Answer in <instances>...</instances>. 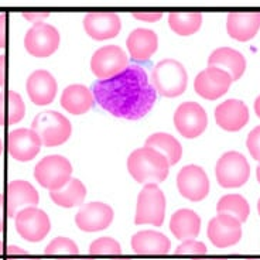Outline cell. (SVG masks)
<instances>
[{
  "mask_svg": "<svg viewBox=\"0 0 260 260\" xmlns=\"http://www.w3.org/2000/svg\"><path fill=\"white\" fill-rule=\"evenodd\" d=\"M215 174L223 188H238L246 184L250 177V166L239 151H226L216 162Z\"/></svg>",
  "mask_w": 260,
  "mask_h": 260,
  "instance_id": "7",
  "label": "cell"
},
{
  "mask_svg": "<svg viewBox=\"0 0 260 260\" xmlns=\"http://www.w3.org/2000/svg\"><path fill=\"white\" fill-rule=\"evenodd\" d=\"M122 252V246L117 241L113 238H99L96 241H93L89 246V253L96 254V256H102V254H111V256H116L120 254Z\"/></svg>",
  "mask_w": 260,
  "mask_h": 260,
  "instance_id": "32",
  "label": "cell"
},
{
  "mask_svg": "<svg viewBox=\"0 0 260 260\" xmlns=\"http://www.w3.org/2000/svg\"><path fill=\"white\" fill-rule=\"evenodd\" d=\"M10 260H41V259H37V257H27V256H24L23 259H19V257H12Z\"/></svg>",
  "mask_w": 260,
  "mask_h": 260,
  "instance_id": "44",
  "label": "cell"
},
{
  "mask_svg": "<svg viewBox=\"0 0 260 260\" xmlns=\"http://www.w3.org/2000/svg\"><path fill=\"white\" fill-rule=\"evenodd\" d=\"M64 260H92V259H86V257H85V259H64Z\"/></svg>",
  "mask_w": 260,
  "mask_h": 260,
  "instance_id": "49",
  "label": "cell"
},
{
  "mask_svg": "<svg viewBox=\"0 0 260 260\" xmlns=\"http://www.w3.org/2000/svg\"><path fill=\"white\" fill-rule=\"evenodd\" d=\"M96 104L116 117L129 120L142 119L157 101V92L142 67L127 65L123 71L92 86Z\"/></svg>",
  "mask_w": 260,
  "mask_h": 260,
  "instance_id": "1",
  "label": "cell"
},
{
  "mask_svg": "<svg viewBox=\"0 0 260 260\" xmlns=\"http://www.w3.org/2000/svg\"><path fill=\"white\" fill-rule=\"evenodd\" d=\"M7 253L10 256H27V252L24 249H21L19 246H13V245L7 247Z\"/></svg>",
  "mask_w": 260,
  "mask_h": 260,
  "instance_id": "40",
  "label": "cell"
},
{
  "mask_svg": "<svg viewBox=\"0 0 260 260\" xmlns=\"http://www.w3.org/2000/svg\"><path fill=\"white\" fill-rule=\"evenodd\" d=\"M174 126L185 139L201 136L208 126L207 112L197 102H184L174 112Z\"/></svg>",
  "mask_w": 260,
  "mask_h": 260,
  "instance_id": "8",
  "label": "cell"
},
{
  "mask_svg": "<svg viewBox=\"0 0 260 260\" xmlns=\"http://www.w3.org/2000/svg\"><path fill=\"white\" fill-rule=\"evenodd\" d=\"M26 115V106L23 98L16 91H9L7 93V120L9 123H19Z\"/></svg>",
  "mask_w": 260,
  "mask_h": 260,
  "instance_id": "31",
  "label": "cell"
},
{
  "mask_svg": "<svg viewBox=\"0 0 260 260\" xmlns=\"http://www.w3.org/2000/svg\"><path fill=\"white\" fill-rule=\"evenodd\" d=\"M207 252H208V250H207L205 243L194 241V239L184 241L181 245L176 249V254H205Z\"/></svg>",
  "mask_w": 260,
  "mask_h": 260,
  "instance_id": "34",
  "label": "cell"
},
{
  "mask_svg": "<svg viewBox=\"0 0 260 260\" xmlns=\"http://www.w3.org/2000/svg\"><path fill=\"white\" fill-rule=\"evenodd\" d=\"M50 197L58 207L74 208V207L82 205V202L85 201L86 187L78 178H71L61 189L50 191Z\"/></svg>",
  "mask_w": 260,
  "mask_h": 260,
  "instance_id": "28",
  "label": "cell"
},
{
  "mask_svg": "<svg viewBox=\"0 0 260 260\" xmlns=\"http://www.w3.org/2000/svg\"><path fill=\"white\" fill-rule=\"evenodd\" d=\"M194 260H226L223 257H209V259H194Z\"/></svg>",
  "mask_w": 260,
  "mask_h": 260,
  "instance_id": "45",
  "label": "cell"
},
{
  "mask_svg": "<svg viewBox=\"0 0 260 260\" xmlns=\"http://www.w3.org/2000/svg\"><path fill=\"white\" fill-rule=\"evenodd\" d=\"M39 192L31 184L24 180H16L7 185V215L16 218L23 209L39 205Z\"/></svg>",
  "mask_w": 260,
  "mask_h": 260,
  "instance_id": "20",
  "label": "cell"
},
{
  "mask_svg": "<svg viewBox=\"0 0 260 260\" xmlns=\"http://www.w3.org/2000/svg\"><path fill=\"white\" fill-rule=\"evenodd\" d=\"M127 55L119 46H105L93 52L91 58L92 74L101 79H108L127 68Z\"/></svg>",
  "mask_w": 260,
  "mask_h": 260,
  "instance_id": "11",
  "label": "cell"
},
{
  "mask_svg": "<svg viewBox=\"0 0 260 260\" xmlns=\"http://www.w3.org/2000/svg\"><path fill=\"white\" fill-rule=\"evenodd\" d=\"M34 177L41 187L57 191L72 178V166L65 157L52 154L40 160L34 169Z\"/></svg>",
  "mask_w": 260,
  "mask_h": 260,
  "instance_id": "6",
  "label": "cell"
},
{
  "mask_svg": "<svg viewBox=\"0 0 260 260\" xmlns=\"http://www.w3.org/2000/svg\"><path fill=\"white\" fill-rule=\"evenodd\" d=\"M127 170L140 184H158L169 177L170 162L157 150L144 146L130 153Z\"/></svg>",
  "mask_w": 260,
  "mask_h": 260,
  "instance_id": "2",
  "label": "cell"
},
{
  "mask_svg": "<svg viewBox=\"0 0 260 260\" xmlns=\"http://www.w3.org/2000/svg\"><path fill=\"white\" fill-rule=\"evenodd\" d=\"M133 17L142 21H147V23H154L161 19L162 14L160 12H135Z\"/></svg>",
  "mask_w": 260,
  "mask_h": 260,
  "instance_id": "36",
  "label": "cell"
},
{
  "mask_svg": "<svg viewBox=\"0 0 260 260\" xmlns=\"http://www.w3.org/2000/svg\"><path fill=\"white\" fill-rule=\"evenodd\" d=\"M59 32L51 24L36 23L24 36V47L32 57L46 58L57 51L59 46Z\"/></svg>",
  "mask_w": 260,
  "mask_h": 260,
  "instance_id": "9",
  "label": "cell"
},
{
  "mask_svg": "<svg viewBox=\"0 0 260 260\" xmlns=\"http://www.w3.org/2000/svg\"><path fill=\"white\" fill-rule=\"evenodd\" d=\"M14 219H16L17 234L23 239L32 243L43 241L51 229V222L48 215L37 207H30L20 211Z\"/></svg>",
  "mask_w": 260,
  "mask_h": 260,
  "instance_id": "10",
  "label": "cell"
},
{
  "mask_svg": "<svg viewBox=\"0 0 260 260\" xmlns=\"http://www.w3.org/2000/svg\"><path fill=\"white\" fill-rule=\"evenodd\" d=\"M146 147L157 150L162 156L169 160L170 166H176L182 157V146L176 137L171 136L170 133L158 132L153 133L146 140Z\"/></svg>",
  "mask_w": 260,
  "mask_h": 260,
  "instance_id": "27",
  "label": "cell"
},
{
  "mask_svg": "<svg viewBox=\"0 0 260 260\" xmlns=\"http://www.w3.org/2000/svg\"><path fill=\"white\" fill-rule=\"evenodd\" d=\"M5 85V55H0V86Z\"/></svg>",
  "mask_w": 260,
  "mask_h": 260,
  "instance_id": "41",
  "label": "cell"
},
{
  "mask_svg": "<svg viewBox=\"0 0 260 260\" xmlns=\"http://www.w3.org/2000/svg\"><path fill=\"white\" fill-rule=\"evenodd\" d=\"M246 146L250 151V156L253 157L256 161L260 162V124L250 130L247 136Z\"/></svg>",
  "mask_w": 260,
  "mask_h": 260,
  "instance_id": "35",
  "label": "cell"
},
{
  "mask_svg": "<svg viewBox=\"0 0 260 260\" xmlns=\"http://www.w3.org/2000/svg\"><path fill=\"white\" fill-rule=\"evenodd\" d=\"M151 81L157 93L166 98H176L187 89L188 74L180 61L164 58L154 67Z\"/></svg>",
  "mask_w": 260,
  "mask_h": 260,
  "instance_id": "3",
  "label": "cell"
},
{
  "mask_svg": "<svg viewBox=\"0 0 260 260\" xmlns=\"http://www.w3.org/2000/svg\"><path fill=\"white\" fill-rule=\"evenodd\" d=\"M31 130L39 135L46 147H55L64 144L71 137L72 126L68 117L59 112L46 111L34 117Z\"/></svg>",
  "mask_w": 260,
  "mask_h": 260,
  "instance_id": "4",
  "label": "cell"
},
{
  "mask_svg": "<svg viewBox=\"0 0 260 260\" xmlns=\"http://www.w3.org/2000/svg\"><path fill=\"white\" fill-rule=\"evenodd\" d=\"M23 17L28 21H31L32 24L36 23H41V20H44L48 17V13L47 12H43V13H30V12H26L23 13Z\"/></svg>",
  "mask_w": 260,
  "mask_h": 260,
  "instance_id": "37",
  "label": "cell"
},
{
  "mask_svg": "<svg viewBox=\"0 0 260 260\" xmlns=\"http://www.w3.org/2000/svg\"><path fill=\"white\" fill-rule=\"evenodd\" d=\"M113 216L111 205L98 201L89 202L81 207L75 216V223L84 232H99L111 225Z\"/></svg>",
  "mask_w": 260,
  "mask_h": 260,
  "instance_id": "15",
  "label": "cell"
},
{
  "mask_svg": "<svg viewBox=\"0 0 260 260\" xmlns=\"http://www.w3.org/2000/svg\"><path fill=\"white\" fill-rule=\"evenodd\" d=\"M6 95L0 92V126L5 124V119H6Z\"/></svg>",
  "mask_w": 260,
  "mask_h": 260,
  "instance_id": "39",
  "label": "cell"
},
{
  "mask_svg": "<svg viewBox=\"0 0 260 260\" xmlns=\"http://www.w3.org/2000/svg\"><path fill=\"white\" fill-rule=\"evenodd\" d=\"M247 260H260V259H247Z\"/></svg>",
  "mask_w": 260,
  "mask_h": 260,
  "instance_id": "52",
  "label": "cell"
},
{
  "mask_svg": "<svg viewBox=\"0 0 260 260\" xmlns=\"http://www.w3.org/2000/svg\"><path fill=\"white\" fill-rule=\"evenodd\" d=\"M116 260H129V259H126V257H124V259H116Z\"/></svg>",
  "mask_w": 260,
  "mask_h": 260,
  "instance_id": "51",
  "label": "cell"
},
{
  "mask_svg": "<svg viewBox=\"0 0 260 260\" xmlns=\"http://www.w3.org/2000/svg\"><path fill=\"white\" fill-rule=\"evenodd\" d=\"M166 216V195L157 184H146L139 192L135 223L161 226Z\"/></svg>",
  "mask_w": 260,
  "mask_h": 260,
  "instance_id": "5",
  "label": "cell"
},
{
  "mask_svg": "<svg viewBox=\"0 0 260 260\" xmlns=\"http://www.w3.org/2000/svg\"><path fill=\"white\" fill-rule=\"evenodd\" d=\"M216 212L222 215L234 216L235 219L243 223L250 214V207L247 201L239 194L223 195L216 204Z\"/></svg>",
  "mask_w": 260,
  "mask_h": 260,
  "instance_id": "30",
  "label": "cell"
},
{
  "mask_svg": "<svg viewBox=\"0 0 260 260\" xmlns=\"http://www.w3.org/2000/svg\"><path fill=\"white\" fill-rule=\"evenodd\" d=\"M2 151H3V144H2V140H0V154H2Z\"/></svg>",
  "mask_w": 260,
  "mask_h": 260,
  "instance_id": "48",
  "label": "cell"
},
{
  "mask_svg": "<svg viewBox=\"0 0 260 260\" xmlns=\"http://www.w3.org/2000/svg\"><path fill=\"white\" fill-rule=\"evenodd\" d=\"M132 249L139 254H167L171 249V242L161 232L147 229L133 235Z\"/></svg>",
  "mask_w": 260,
  "mask_h": 260,
  "instance_id": "26",
  "label": "cell"
},
{
  "mask_svg": "<svg viewBox=\"0 0 260 260\" xmlns=\"http://www.w3.org/2000/svg\"><path fill=\"white\" fill-rule=\"evenodd\" d=\"M257 208H259V214H260V200H259V202H257Z\"/></svg>",
  "mask_w": 260,
  "mask_h": 260,
  "instance_id": "50",
  "label": "cell"
},
{
  "mask_svg": "<svg viewBox=\"0 0 260 260\" xmlns=\"http://www.w3.org/2000/svg\"><path fill=\"white\" fill-rule=\"evenodd\" d=\"M232 82L234 81L226 71L221 68L208 67L195 77L194 89L204 99L215 101L226 93Z\"/></svg>",
  "mask_w": 260,
  "mask_h": 260,
  "instance_id": "13",
  "label": "cell"
},
{
  "mask_svg": "<svg viewBox=\"0 0 260 260\" xmlns=\"http://www.w3.org/2000/svg\"><path fill=\"white\" fill-rule=\"evenodd\" d=\"M209 241L219 249L234 246L242 239V223L234 216L218 214L208 223Z\"/></svg>",
  "mask_w": 260,
  "mask_h": 260,
  "instance_id": "14",
  "label": "cell"
},
{
  "mask_svg": "<svg viewBox=\"0 0 260 260\" xmlns=\"http://www.w3.org/2000/svg\"><path fill=\"white\" fill-rule=\"evenodd\" d=\"M93 105V93L82 84H72L67 86L61 95V106L71 115H84Z\"/></svg>",
  "mask_w": 260,
  "mask_h": 260,
  "instance_id": "24",
  "label": "cell"
},
{
  "mask_svg": "<svg viewBox=\"0 0 260 260\" xmlns=\"http://www.w3.org/2000/svg\"><path fill=\"white\" fill-rule=\"evenodd\" d=\"M226 30L229 37L236 41H249L260 30V12H234L226 17Z\"/></svg>",
  "mask_w": 260,
  "mask_h": 260,
  "instance_id": "21",
  "label": "cell"
},
{
  "mask_svg": "<svg viewBox=\"0 0 260 260\" xmlns=\"http://www.w3.org/2000/svg\"><path fill=\"white\" fill-rule=\"evenodd\" d=\"M3 205H5V198L0 194V232L3 231Z\"/></svg>",
  "mask_w": 260,
  "mask_h": 260,
  "instance_id": "42",
  "label": "cell"
},
{
  "mask_svg": "<svg viewBox=\"0 0 260 260\" xmlns=\"http://www.w3.org/2000/svg\"><path fill=\"white\" fill-rule=\"evenodd\" d=\"M126 47L130 52L132 59L137 62H146L157 51L158 37L150 28H136L130 32L126 40Z\"/></svg>",
  "mask_w": 260,
  "mask_h": 260,
  "instance_id": "23",
  "label": "cell"
},
{
  "mask_svg": "<svg viewBox=\"0 0 260 260\" xmlns=\"http://www.w3.org/2000/svg\"><path fill=\"white\" fill-rule=\"evenodd\" d=\"M169 24L176 34L181 37H188L201 28L202 14L195 12H173L169 14Z\"/></svg>",
  "mask_w": 260,
  "mask_h": 260,
  "instance_id": "29",
  "label": "cell"
},
{
  "mask_svg": "<svg viewBox=\"0 0 260 260\" xmlns=\"http://www.w3.org/2000/svg\"><path fill=\"white\" fill-rule=\"evenodd\" d=\"M177 187L180 194L189 201L198 202L209 194V178L202 167L189 164L180 170L177 176Z\"/></svg>",
  "mask_w": 260,
  "mask_h": 260,
  "instance_id": "12",
  "label": "cell"
},
{
  "mask_svg": "<svg viewBox=\"0 0 260 260\" xmlns=\"http://www.w3.org/2000/svg\"><path fill=\"white\" fill-rule=\"evenodd\" d=\"M208 67L221 68L231 75L232 81H238L246 71V58L238 50L231 47H219L211 52Z\"/></svg>",
  "mask_w": 260,
  "mask_h": 260,
  "instance_id": "22",
  "label": "cell"
},
{
  "mask_svg": "<svg viewBox=\"0 0 260 260\" xmlns=\"http://www.w3.org/2000/svg\"><path fill=\"white\" fill-rule=\"evenodd\" d=\"M257 181L260 182V166L257 167Z\"/></svg>",
  "mask_w": 260,
  "mask_h": 260,
  "instance_id": "46",
  "label": "cell"
},
{
  "mask_svg": "<svg viewBox=\"0 0 260 260\" xmlns=\"http://www.w3.org/2000/svg\"><path fill=\"white\" fill-rule=\"evenodd\" d=\"M84 28L93 40L104 41L116 37L122 30V20L119 14L112 12H92L84 17Z\"/></svg>",
  "mask_w": 260,
  "mask_h": 260,
  "instance_id": "16",
  "label": "cell"
},
{
  "mask_svg": "<svg viewBox=\"0 0 260 260\" xmlns=\"http://www.w3.org/2000/svg\"><path fill=\"white\" fill-rule=\"evenodd\" d=\"M254 112H256V115L260 117V95L257 96V99L254 101Z\"/></svg>",
  "mask_w": 260,
  "mask_h": 260,
  "instance_id": "43",
  "label": "cell"
},
{
  "mask_svg": "<svg viewBox=\"0 0 260 260\" xmlns=\"http://www.w3.org/2000/svg\"><path fill=\"white\" fill-rule=\"evenodd\" d=\"M57 89H58L57 81L51 75V72L46 70H36L27 78L26 91L34 105L44 106L51 104L55 99Z\"/></svg>",
  "mask_w": 260,
  "mask_h": 260,
  "instance_id": "19",
  "label": "cell"
},
{
  "mask_svg": "<svg viewBox=\"0 0 260 260\" xmlns=\"http://www.w3.org/2000/svg\"><path fill=\"white\" fill-rule=\"evenodd\" d=\"M3 253V242L0 241V254Z\"/></svg>",
  "mask_w": 260,
  "mask_h": 260,
  "instance_id": "47",
  "label": "cell"
},
{
  "mask_svg": "<svg viewBox=\"0 0 260 260\" xmlns=\"http://www.w3.org/2000/svg\"><path fill=\"white\" fill-rule=\"evenodd\" d=\"M215 120L221 129L226 132H238L249 122V109L246 104L239 99H228L216 106Z\"/></svg>",
  "mask_w": 260,
  "mask_h": 260,
  "instance_id": "18",
  "label": "cell"
},
{
  "mask_svg": "<svg viewBox=\"0 0 260 260\" xmlns=\"http://www.w3.org/2000/svg\"><path fill=\"white\" fill-rule=\"evenodd\" d=\"M6 14H0V48H3L6 44Z\"/></svg>",
  "mask_w": 260,
  "mask_h": 260,
  "instance_id": "38",
  "label": "cell"
},
{
  "mask_svg": "<svg viewBox=\"0 0 260 260\" xmlns=\"http://www.w3.org/2000/svg\"><path fill=\"white\" fill-rule=\"evenodd\" d=\"M46 254H77L79 252L78 245L68 238H55L46 247Z\"/></svg>",
  "mask_w": 260,
  "mask_h": 260,
  "instance_id": "33",
  "label": "cell"
},
{
  "mask_svg": "<svg viewBox=\"0 0 260 260\" xmlns=\"http://www.w3.org/2000/svg\"><path fill=\"white\" fill-rule=\"evenodd\" d=\"M41 139L31 129H16L7 139L9 153L14 160L26 162L37 156L41 149Z\"/></svg>",
  "mask_w": 260,
  "mask_h": 260,
  "instance_id": "17",
  "label": "cell"
},
{
  "mask_svg": "<svg viewBox=\"0 0 260 260\" xmlns=\"http://www.w3.org/2000/svg\"><path fill=\"white\" fill-rule=\"evenodd\" d=\"M170 231L180 241L195 239L201 232V216L192 209H178L171 215Z\"/></svg>",
  "mask_w": 260,
  "mask_h": 260,
  "instance_id": "25",
  "label": "cell"
}]
</instances>
